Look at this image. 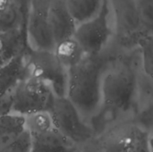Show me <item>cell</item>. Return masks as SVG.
<instances>
[{
    "label": "cell",
    "instance_id": "1",
    "mask_svg": "<svg viewBox=\"0 0 153 152\" xmlns=\"http://www.w3.org/2000/svg\"><path fill=\"white\" fill-rule=\"evenodd\" d=\"M100 55H84L68 69L66 97L82 118L94 115L101 103L102 80L108 70Z\"/></svg>",
    "mask_w": 153,
    "mask_h": 152
},
{
    "label": "cell",
    "instance_id": "2",
    "mask_svg": "<svg viewBox=\"0 0 153 152\" xmlns=\"http://www.w3.org/2000/svg\"><path fill=\"white\" fill-rule=\"evenodd\" d=\"M54 97L48 83L29 74L13 90L12 114L25 116L48 112Z\"/></svg>",
    "mask_w": 153,
    "mask_h": 152
},
{
    "label": "cell",
    "instance_id": "3",
    "mask_svg": "<svg viewBox=\"0 0 153 152\" xmlns=\"http://www.w3.org/2000/svg\"><path fill=\"white\" fill-rule=\"evenodd\" d=\"M29 74L48 83L56 97H66L68 70L59 62L54 51L34 49L26 52Z\"/></svg>",
    "mask_w": 153,
    "mask_h": 152
},
{
    "label": "cell",
    "instance_id": "4",
    "mask_svg": "<svg viewBox=\"0 0 153 152\" xmlns=\"http://www.w3.org/2000/svg\"><path fill=\"white\" fill-rule=\"evenodd\" d=\"M53 126L74 144L89 141L93 136L91 127L67 97H54L48 110Z\"/></svg>",
    "mask_w": 153,
    "mask_h": 152
},
{
    "label": "cell",
    "instance_id": "5",
    "mask_svg": "<svg viewBox=\"0 0 153 152\" xmlns=\"http://www.w3.org/2000/svg\"><path fill=\"white\" fill-rule=\"evenodd\" d=\"M108 2L101 0L98 13L76 27L73 37L79 43L85 55H100L112 35L108 24Z\"/></svg>",
    "mask_w": 153,
    "mask_h": 152
},
{
    "label": "cell",
    "instance_id": "6",
    "mask_svg": "<svg viewBox=\"0 0 153 152\" xmlns=\"http://www.w3.org/2000/svg\"><path fill=\"white\" fill-rule=\"evenodd\" d=\"M136 80L133 71L121 67L106 72L101 85V103L106 107L126 110L135 90Z\"/></svg>",
    "mask_w": 153,
    "mask_h": 152
},
{
    "label": "cell",
    "instance_id": "7",
    "mask_svg": "<svg viewBox=\"0 0 153 152\" xmlns=\"http://www.w3.org/2000/svg\"><path fill=\"white\" fill-rule=\"evenodd\" d=\"M48 3L43 0H34L31 14L27 24V34L30 35L34 49L54 51L56 42L48 18Z\"/></svg>",
    "mask_w": 153,
    "mask_h": 152
},
{
    "label": "cell",
    "instance_id": "8",
    "mask_svg": "<svg viewBox=\"0 0 153 152\" xmlns=\"http://www.w3.org/2000/svg\"><path fill=\"white\" fill-rule=\"evenodd\" d=\"M48 18L56 45L74 36L76 22L66 7L65 0H51L48 4Z\"/></svg>",
    "mask_w": 153,
    "mask_h": 152
},
{
    "label": "cell",
    "instance_id": "9",
    "mask_svg": "<svg viewBox=\"0 0 153 152\" xmlns=\"http://www.w3.org/2000/svg\"><path fill=\"white\" fill-rule=\"evenodd\" d=\"M27 50L15 56L0 67V95L13 92L16 86L29 75Z\"/></svg>",
    "mask_w": 153,
    "mask_h": 152
},
{
    "label": "cell",
    "instance_id": "10",
    "mask_svg": "<svg viewBox=\"0 0 153 152\" xmlns=\"http://www.w3.org/2000/svg\"><path fill=\"white\" fill-rule=\"evenodd\" d=\"M30 46L27 42V30L22 27L0 33V48L3 59L9 61L15 56L26 51Z\"/></svg>",
    "mask_w": 153,
    "mask_h": 152
},
{
    "label": "cell",
    "instance_id": "11",
    "mask_svg": "<svg viewBox=\"0 0 153 152\" xmlns=\"http://www.w3.org/2000/svg\"><path fill=\"white\" fill-rule=\"evenodd\" d=\"M24 130L23 116L11 114L0 117V151L16 140Z\"/></svg>",
    "mask_w": 153,
    "mask_h": 152
},
{
    "label": "cell",
    "instance_id": "12",
    "mask_svg": "<svg viewBox=\"0 0 153 152\" xmlns=\"http://www.w3.org/2000/svg\"><path fill=\"white\" fill-rule=\"evenodd\" d=\"M54 54L67 70L78 64L85 55L74 37L58 42L55 47Z\"/></svg>",
    "mask_w": 153,
    "mask_h": 152
},
{
    "label": "cell",
    "instance_id": "13",
    "mask_svg": "<svg viewBox=\"0 0 153 152\" xmlns=\"http://www.w3.org/2000/svg\"><path fill=\"white\" fill-rule=\"evenodd\" d=\"M101 0H65L66 7L75 22L92 18L99 11Z\"/></svg>",
    "mask_w": 153,
    "mask_h": 152
},
{
    "label": "cell",
    "instance_id": "14",
    "mask_svg": "<svg viewBox=\"0 0 153 152\" xmlns=\"http://www.w3.org/2000/svg\"><path fill=\"white\" fill-rule=\"evenodd\" d=\"M21 15L14 0H0V33L22 27Z\"/></svg>",
    "mask_w": 153,
    "mask_h": 152
},
{
    "label": "cell",
    "instance_id": "15",
    "mask_svg": "<svg viewBox=\"0 0 153 152\" xmlns=\"http://www.w3.org/2000/svg\"><path fill=\"white\" fill-rule=\"evenodd\" d=\"M24 117V127L30 135L39 134L53 128V123L48 112L30 114Z\"/></svg>",
    "mask_w": 153,
    "mask_h": 152
},
{
    "label": "cell",
    "instance_id": "16",
    "mask_svg": "<svg viewBox=\"0 0 153 152\" xmlns=\"http://www.w3.org/2000/svg\"><path fill=\"white\" fill-rule=\"evenodd\" d=\"M30 136L29 133L24 130V132L16 140L0 152H30Z\"/></svg>",
    "mask_w": 153,
    "mask_h": 152
},
{
    "label": "cell",
    "instance_id": "17",
    "mask_svg": "<svg viewBox=\"0 0 153 152\" xmlns=\"http://www.w3.org/2000/svg\"><path fill=\"white\" fill-rule=\"evenodd\" d=\"M13 92L0 95V117H4L12 114Z\"/></svg>",
    "mask_w": 153,
    "mask_h": 152
},
{
    "label": "cell",
    "instance_id": "18",
    "mask_svg": "<svg viewBox=\"0 0 153 152\" xmlns=\"http://www.w3.org/2000/svg\"><path fill=\"white\" fill-rule=\"evenodd\" d=\"M143 56H144V66L147 73H152V40H145L143 44Z\"/></svg>",
    "mask_w": 153,
    "mask_h": 152
},
{
    "label": "cell",
    "instance_id": "19",
    "mask_svg": "<svg viewBox=\"0 0 153 152\" xmlns=\"http://www.w3.org/2000/svg\"><path fill=\"white\" fill-rule=\"evenodd\" d=\"M75 149L71 150H50V149H43L30 146V152H74Z\"/></svg>",
    "mask_w": 153,
    "mask_h": 152
},
{
    "label": "cell",
    "instance_id": "20",
    "mask_svg": "<svg viewBox=\"0 0 153 152\" xmlns=\"http://www.w3.org/2000/svg\"><path fill=\"white\" fill-rule=\"evenodd\" d=\"M4 64V61L3 59V56H2V53H1V48H0V67Z\"/></svg>",
    "mask_w": 153,
    "mask_h": 152
}]
</instances>
